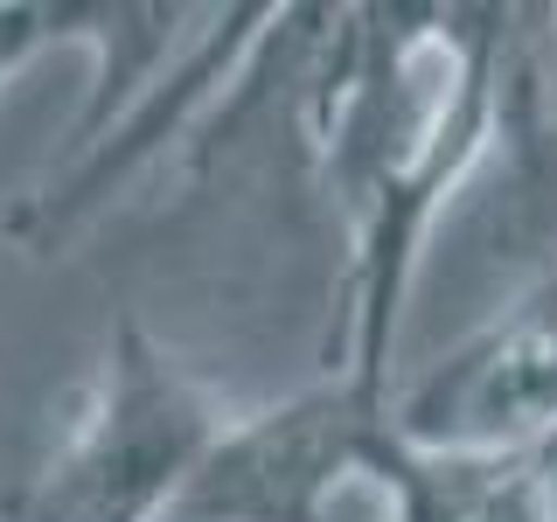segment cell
<instances>
[{"label": "cell", "mask_w": 557, "mask_h": 522, "mask_svg": "<svg viewBox=\"0 0 557 522\" xmlns=\"http://www.w3.org/2000/svg\"><path fill=\"white\" fill-rule=\"evenodd\" d=\"M70 28H63V8H28V0H0V84L14 70H28L42 49H63Z\"/></svg>", "instance_id": "obj_4"}, {"label": "cell", "mask_w": 557, "mask_h": 522, "mask_svg": "<svg viewBox=\"0 0 557 522\" xmlns=\"http://www.w3.org/2000/svg\"><path fill=\"white\" fill-rule=\"evenodd\" d=\"M231 411L139 313L104 327L98 370L63 439L14 501V522H174Z\"/></svg>", "instance_id": "obj_2"}, {"label": "cell", "mask_w": 557, "mask_h": 522, "mask_svg": "<svg viewBox=\"0 0 557 522\" xmlns=\"http://www.w3.org/2000/svg\"><path fill=\"white\" fill-rule=\"evenodd\" d=\"M425 452H536L557 467V265L391 405Z\"/></svg>", "instance_id": "obj_3"}, {"label": "cell", "mask_w": 557, "mask_h": 522, "mask_svg": "<svg viewBox=\"0 0 557 522\" xmlns=\"http://www.w3.org/2000/svg\"><path fill=\"white\" fill-rule=\"evenodd\" d=\"M502 8H342L313 57L300 133L348 209V307L327 376L391 405L397 313L446 196L502 139Z\"/></svg>", "instance_id": "obj_1"}]
</instances>
